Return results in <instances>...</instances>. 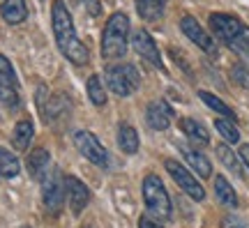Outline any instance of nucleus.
<instances>
[{
  "label": "nucleus",
  "instance_id": "nucleus-1",
  "mask_svg": "<svg viewBox=\"0 0 249 228\" xmlns=\"http://www.w3.org/2000/svg\"><path fill=\"white\" fill-rule=\"evenodd\" d=\"M51 23H53L55 44H58L62 55L70 62H74V65L88 62L90 51L79 39V35H76V28H74L70 9L65 7L62 0H53V5H51Z\"/></svg>",
  "mask_w": 249,
  "mask_h": 228
},
{
  "label": "nucleus",
  "instance_id": "nucleus-2",
  "mask_svg": "<svg viewBox=\"0 0 249 228\" xmlns=\"http://www.w3.org/2000/svg\"><path fill=\"white\" fill-rule=\"evenodd\" d=\"M127 42H129V18L123 12H116L111 14L102 33V58L104 60L123 58L127 53Z\"/></svg>",
  "mask_w": 249,
  "mask_h": 228
},
{
  "label": "nucleus",
  "instance_id": "nucleus-3",
  "mask_svg": "<svg viewBox=\"0 0 249 228\" xmlns=\"http://www.w3.org/2000/svg\"><path fill=\"white\" fill-rule=\"evenodd\" d=\"M141 192H143L145 208H148V212H150L152 217L160 221H169L171 212H173L171 210V196L160 177L155 175V173L145 175L143 177V184H141Z\"/></svg>",
  "mask_w": 249,
  "mask_h": 228
},
{
  "label": "nucleus",
  "instance_id": "nucleus-4",
  "mask_svg": "<svg viewBox=\"0 0 249 228\" xmlns=\"http://www.w3.org/2000/svg\"><path fill=\"white\" fill-rule=\"evenodd\" d=\"M104 79H107V86L111 88V92L118 97H129L141 86V74H139V70H136L134 65H129V62L107 67Z\"/></svg>",
  "mask_w": 249,
  "mask_h": 228
},
{
  "label": "nucleus",
  "instance_id": "nucleus-5",
  "mask_svg": "<svg viewBox=\"0 0 249 228\" xmlns=\"http://www.w3.org/2000/svg\"><path fill=\"white\" fill-rule=\"evenodd\" d=\"M74 145L90 164H95L99 168L108 166V152L107 148L99 143V139L92 132H76L74 134Z\"/></svg>",
  "mask_w": 249,
  "mask_h": 228
},
{
  "label": "nucleus",
  "instance_id": "nucleus-6",
  "mask_svg": "<svg viewBox=\"0 0 249 228\" xmlns=\"http://www.w3.org/2000/svg\"><path fill=\"white\" fill-rule=\"evenodd\" d=\"M0 102L7 108H17L21 104V92H18V79L12 62L0 55Z\"/></svg>",
  "mask_w": 249,
  "mask_h": 228
},
{
  "label": "nucleus",
  "instance_id": "nucleus-7",
  "mask_svg": "<svg viewBox=\"0 0 249 228\" xmlns=\"http://www.w3.org/2000/svg\"><path fill=\"white\" fill-rule=\"evenodd\" d=\"M164 166H166V171L171 173V177L176 180V184H178L189 198H194V201H203L205 189L201 187V182H198V180H196V177L192 175L182 164H180V161H176V159H166V161H164Z\"/></svg>",
  "mask_w": 249,
  "mask_h": 228
},
{
  "label": "nucleus",
  "instance_id": "nucleus-8",
  "mask_svg": "<svg viewBox=\"0 0 249 228\" xmlns=\"http://www.w3.org/2000/svg\"><path fill=\"white\" fill-rule=\"evenodd\" d=\"M42 201H44V208L49 214H58L65 205V182L58 171H49L44 177V184H42Z\"/></svg>",
  "mask_w": 249,
  "mask_h": 228
},
{
  "label": "nucleus",
  "instance_id": "nucleus-9",
  "mask_svg": "<svg viewBox=\"0 0 249 228\" xmlns=\"http://www.w3.org/2000/svg\"><path fill=\"white\" fill-rule=\"evenodd\" d=\"M180 30L187 35L189 42H194L201 51L205 53H217V44H214V39L208 33H205V28L196 21L194 17H182L180 18Z\"/></svg>",
  "mask_w": 249,
  "mask_h": 228
},
{
  "label": "nucleus",
  "instance_id": "nucleus-10",
  "mask_svg": "<svg viewBox=\"0 0 249 228\" xmlns=\"http://www.w3.org/2000/svg\"><path fill=\"white\" fill-rule=\"evenodd\" d=\"M132 44L134 49H136V53L141 55L143 60H148L152 65V67H157V70H164V62H161V53L160 49H157V44H155V39L150 37V33L148 30H136L132 37Z\"/></svg>",
  "mask_w": 249,
  "mask_h": 228
},
{
  "label": "nucleus",
  "instance_id": "nucleus-11",
  "mask_svg": "<svg viewBox=\"0 0 249 228\" xmlns=\"http://www.w3.org/2000/svg\"><path fill=\"white\" fill-rule=\"evenodd\" d=\"M65 192H67V196H70L71 212H74V214H81V212H83V208H86V205H88V201H90L88 184H83L79 177L67 175V177H65Z\"/></svg>",
  "mask_w": 249,
  "mask_h": 228
},
{
  "label": "nucleus",
  "instance_id": "nucleus-12",
  "mask_svg": "<svg viewBox=\"0 0 249 228\" xmlns=\"http://www.w3.org/2000/svg\"><path fill=\"white\" fill-rule=\"evenodd\" d=\"M171 115H173L171 106L166 104L164 99H157V102H152V104L148 106V111H145V120H148V124H150L155 132H164V129H169Z\"/></svg>",
  "mask_w": 249,
  "mask_h": 228
},
{
  "label": "nucleus",
  "instance_id": "nucleus-13",
  "mask_svg": "<svg viewBox=\"0 0 249 228\" xmlns=\"http://www.w3.org/2000/svg\"><path fill=\"white\" fill-rule=\"evenodd\" d=\"M26 166H28V173L35 180H44L46 173H49V166H51V157H49V152L44 148H37L28 155Z\"/></svg>",
  "mask_w": 249,
  "mask_h": 228
},
{
  "label": "nucleus",
  "instance_id": "nucleus-14",
  "mask_svg": "<svg viewBox=\"0 0 249 228\" xmlns=\"http://www.w3.org/2000/svg\"><path fill=\"white\" fill-rule=\"evenodd\" d=\"M0 14L2 18L7 21L9 26H18L28 18V7H26V0H5L0 5Z\"/></svg>",
  "mask_w": 249,
  "mask_h": 228
},
{
  "label": "nucleus",
  "instance_id": "nucleus-15",
  "mask_svg": "<svg viewBox=\"0 0 249 228\" xmlns=\"http://www.w3.org/2000/svg\"><path fill=\"white\" fill-rule=\"evenodd\" d=\"M180 129H182V134H185L194 145H208V143H210V134H208V129H205L198 120L182 118V120H180Z\"/></svg>",
  "mask_w": 249,
  "mask_h": 228
},
{
  "label": "nucleus",
  "instance_id": "nucleus-16",
  "mask_svg": "<svg viewBox=\"0 0 249 228\" xmlns=\"http://www.w3.org/2000/svg\"><path fill=\"white\" fill-rule=\"evenodd\" d=\"M182 155H185L187 164L192 166V171H196L201 177H210L213 175V164H210V159L205 157L201 150L196 148H182Z\"/></svg>",
  "mask_w": 249,
  "mask_h": 228
},
{
  "label": "nucleus",
  "instance_id": "nucleus-17",
  "mask_svg": "<svg viewBox=\"0 0 249 228\" xmlns=\"http://www.w3.org/2000/svg\"><path fill=\"white\" fill-rule=\"evenodd\" d=\"M169 0H136V12L143 21H160L164 17V9H166Z\"/></svg>",
  "mask_w": 249,
  "mask_h": 228
},
{
  "label": "nucleus",
  "instance_id": "nucleus-18",
  "mask_svg": "<svg viewBox=\"0 0 249 228\" xmlns=\"http://www.w3.org/2000/svg\"><path fill=\"white\" fill-rule=\"evenodd\" d=\"M214 196L217 201L222 203L224 208H238V196H235V189L231 187V182L224 175L214 177Z\"/></svg>",
  "mask_w": 249,
  "mask_h": 228
},
{
  "label": "nucleus",
  "instance_id": "nucleus-19",
  "mask_svg": "<svg viewBox=\"0 0 249 228\" xmlns=\"http://www.w3.org/2000/svg\"><path fill=\"white\" fill-rule=\"evenodd\" d=\"M118 145L124 155H136L139 152V134L132 124H120L118 127Z\"/></svg>",
  "mask_w": 249,
  "mask_h": 228
},
{
  "label": "nucleus",
  "instance_id": "nucleus-20",
  "mask_svg": "<svg viewBox=\"0 0 249 228\" xmlns=\"http://www.w3.org/2000/svg\"><path fill=\"white\" fill-rule=\"evenodd\" d=\"M33 134H35V127H33L30 120H21V123H17L14 132H12V143H14V148H17L18 152L28 150L30 140H33Z\"/></svg>",
  "mask_w": 249,
  "mask_h": 228
},
{
  "label": "nucleus",
  "instance_id": "nucleus-21",
  "mask_svg": "<svg viewBox=\"0 0 249 228\" xmlns=\"http://www.w3.org/2000/svg\"><path fill=\"white\" fill-rule=\"evenodd\" d=\"M198 97H201V102H203L205 106H210L213 111H217V113H222L224 118H226V120H233V123L238 120V115H235V111H233V108H231L229 104H224V102H222V99H219L217 95H213V92H205V90H201V92H198Z\"/></svg>",
  "mask_w": 249,
  "mask_h": 228
},
{
  "label": "nucleus",
  "instance_id": "nucleus-22",
  "mask_svg": "<svg viewBox=\"0 0 249 228\" xmlns=\"http://www.w3.org/2000/svg\"><path fill=\"white\" fill-rule=\"evenodd\" d=\"M18 171H21V164L14 152L0 148V175L2 177H17Z\"/></svg>",
  "mask_w": 249,
  "mask_h": 228
},
{
  "label": "nucleus",
  "instance_id": "nucleus-23",
  "mask_svg": "<svg viewBox=\"0 0 249 228\" xmlns=\"http://www.w3.org/2000/svg\"><path fill=\"white\" fill-rule=\"evenodd\" d=\"M86 92H88L90 102L95 106H104L107 104V90H104V86H102V79H99L97 74H92L88 79V83H86Z\"/></svg>",
  "mask_w": 249,
  "mask_h": 228
},
{
  "label": "nucleus",
  "instance_id": "nucleus-24",
  "mask_svg": "<svg viewBox=\"0 0 249 228\" xmlns=\"http://www.w3.org/2000/svg\"><path fill=\"white\" fill-rule=\"evenodd\" d=\"M217 157L222 159V164L229 171H231L233 175H238V177H242L245 173H242V166H240V161H238V157H235V152H231V148L229 145H217Z\"/></svg>",
  "mask_w": 249,
  "mask_h": 228
},
{
  "label": "nucleus",
  "instance_id": "nucleus-25",
  "mask_svg": "<svg viewBox=\"0 0 249 228\" xmlns=\"http://www.w3.org/2000/svg\"><path fill=\"white\" fill-rule=\"evenodd\" d=\"M214 127H217V132L222 134V139L226 143H238L240 140V132H238V127L233 120H226V118H219V120H214Z\"/></svg>",
  "mask_w": 249,
  "mask_h": 228
},
{
  "label": "nucleus",
  "instance_id": "nucleus-26",
  "mask_svg": "<svg viewBox=\"0 0 249 228\" xmlns=\"http://www.w3.org/2000/svg\"><path fill=\"white\" fill-rule=\"evenodd\" d=\"M231 79L238 83V86H242V88H247L249 90V67L247 65H235L231 70Z\"/></svg>",
  "mask_w": 249,
  "mask_h": 228
},
{
  "label": "nucleus",
  "instance_id": "nucleus-27",
  "mask_svg": "<svg viewBox=\"0 0 249 228\" xmlns=\"http://www.w3.org/2000/svg\"><path fill=\"white\" fill-rule=\"evenodd\" d=\"M222 226L224 228H249L247 221L242 219V217H238V214H226L222 219Z\"/></svg>",
  "mask_w": 249,
  "mask_h": 228
},
{
  "label": "nucleus",
  "instance_id": "nucleus-28",
  "mask_svg": "<svg viewBox=\"0 0 249 228\" xmlns=\"http://www.w3.org/2000/svg\"><path fill=\"white\" fill-rule=\"evenodd\" d=\"M83 2V7L88 12L90 17H99L102 14V5H99V0H81Z\"/></svg>",
  "mask_w": 249,
  "mask_h": 228
},
{
  "label": "nucleus",
  "instance_id": "nucleus-29",
  "mask_svg": "<svg viewBox=\"0 0 249 228\" xmlns=\"http://www.w3.org/2000/svg\"><path fill=\"white\" fill-rule=\"evenodd\" d=\"M139 228H164V226H160L155 219H150V217H141L139 219Z\"/></svg>",
  "mask_w": 249,
  "mask_h": 228
},
{
  "label": "nucleus",
  "instance_id": "nucleus-30",
  "mask_svg": "<svg viewBox=\"0 0 249 228\" xmlns=\"http://www.w3.org/2000/svg\"><path fill=\"white\" fill-rule=\"evenodd\" d=\"M238 155H240L242 164H245V166H247V171H249V143H245V145H242V148H240V152H238Z\"/></svg>",
  "mask_w": 249,
  "mask_h": 228
},
{
  "label": "nucleus",
  "instance_id": "nucleus-31",
  "mask_svg": "<svg viewBox=\"0 0 249 228\" xmlns=\"http://www.w3.org/2000/svg\"><path fill=\"white\" fill-rule=\"evenodd\" d=\"M23 228H28V226H23Z\"/></svg>",
  "mask_w": 249,
  "mask_h": 228
}]
</instances>
